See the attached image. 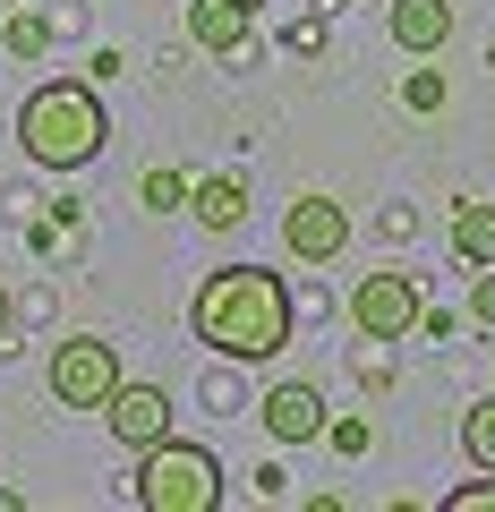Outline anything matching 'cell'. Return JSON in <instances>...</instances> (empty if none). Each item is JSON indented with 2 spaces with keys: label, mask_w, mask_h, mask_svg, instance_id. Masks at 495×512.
I'll return each mask as SVG.
<instances>
[{
  "label": "cell",
  "mask_w": 495,
  "mask_h": 512,
  "mask_svg": "<svg viewBox=\"0 0 495 512\" xmlns=\"http://www.w3.org/2000/svg\"><path fill=\"white\" fill-rule=\"evenodd\" d=\"M291 282L265 274V265H214V274L197 282V299H188V333H197L214 359H239L257 367L274 359L282 342H291Z\"/></svg>",
  "instance_id": "obj_1"
},
{
  "label": "cell",
  "mask_w": 495,
  "mask_h": 512,
  "mask_svg": "<svg viewBox=\"0 0 495 512\" xmlns=\"http://www.w3.org/2000/svg\"><path fill=\"white\" fill-rule=\"evenodd\" d=\"M111 137V111L94 94V77H52L18 103V146L35 171H86Z\"/></svg>",
  "instance_id": "obj_2"
},
{
  "label": "cell",
  "mask_w": 495,
  "mask_h": 512,
  "mask_svg": "<svg viewBox=\"0 0 495 512\" xmlns=\"http://www.w3.org/2000/svg\"><path fill=\"white\" fill-rule=\"evenodd\" d=\"M129 495H137V512H214V504H222V461L205 453V444L163 436V444L137 453Z\"/></svg>",
  "instance_id": "obj_3"
},
{
  "label": "cell",
  "mask_w": 495,
  "mask_h": 512,
  "mask_svg": "<svg viewBox=\"0 0 495 512\" xmlns=\"http://www.w3.org/2000/svg\"><path fill=\"white\" fill-rule=\"evenodd\" d=\"M43 384H52L60 410H103L111 384H120V342H111V333H69V342H52Z\"/></svg>",
  "instance_id": "obj_4"
},
{
  "label": "cell",
  "mask_w": 495,
  "mask_h": 512,
  "mask_svg": "<svg viewBox=\"0 0 495 512\" xmlns=\"http://www.w3.org/2000/svg\"><path fill=\"white\" fill-rule=\"evenodd\" d=\"M419 282L393 274V265H376V274L350 291V325H359V342H402V333H419Z\"/></svg>",
  "instance_id": "obj_5"
},
{
  "label": "cell",
  "mask_w": 495,
  "mask_h": 512,
  "mask_svg": "<svg viewBox=\"0 0 495 512\" xmlns=\"http://www.w3.org/2000/svg\"><path fill=\"white\" fill-rule=\"evenodd\" d=\"M103 419H111V444H129V453H146V444L180 436V410H171V393H163V384H129V376L111 384Z\"/></svg>",
  "instance_id": "obj_6"
},
{
  "label": "cell",
  "mask_w": 495,
  "mask_h": 512,
  "mask_svg": "<svg viewBox=\"0 0 495 512\" xmlns=\"http://www.w3.org/2000/svg\"><path fill=\"white\" fill-rule=\"evenodd\" d=\"M282 239H291L299 265H333V256L350 248V214L333 197H299L291 214H282Z\"/></svg>",
  "instance_id": "obj_7"
},
{
  "label": "cell",
  "mask_w": 495,
  "mask_h": 512,
  "mask_svg": "<svg viewBox=\"0 0 495 512\" xmlns=\"http://www.w3.org/2000/svg\"><path fill=\"white\" fill-rule=\"evenodd\" d=\"M257 427H265L274 444H316V436L333 427V410H325L316 384H274V393L257 402Z\"/></svg>",
  "instance_id": "obj_8"
},
{
  "label": "cell",
  "mask_w": 495,
  "mask_h": 512,
  "mask_svg": "<svg viewBox=\"0 0 495 512\" xmlns=\"http://www.w3.org/2000/svg\"><path fill=\"white\" fill-rule=\"evenodd\" d=\"M385 35H393V52L436 60L444 43H453V0H393V9H385Z\"/></svg>",
  "instance_id": "obj_9"
},
{
  "label": "cell",
  "mask_w": 495,
  "mask_h": 512,
  "mask_svg": "<svg viewBox=\"0 0 495 512\" xmlns=\"http://www.w3.org/2000/svg\"><path fill=\"white\" fill-rule=\"evenodd\" d=\"M248 26H257L248 0H188V43L197 52H248Z\"/></svg>",
  "instance_id": "obj_10"
},
{
  "label": "cell",
  "mask_w": 495,
  "mask_h": 512,
  "mask_svg": "<svg viewBox=\"0 0 495 512\" xmlns=\"http://www.w3.org/2000/svg\"><path fill=\"white\" fill-rule=\"evenodd\" d=\"M188 214H197L205 231H239V222H248V180H231V171L197 180V188H188Z\"/></svg>",
  "instance_id": "obj_11"
},
{
  "label": "cell",
  "mask_w": 495,
  "mask_h": 512,
  "mask_svg": "<svg viewBox=\"0 0 495 512\" xmlns=\"http://www.w3.org/2000/svg\"><path fill=\"white\" fill-rule=\"evenodd\" d=\"M453 256L461 265H495V205H453Z\"/></svg>",
  "instance_id": "obj_12"
},
{
  "label": "cell",
  "mask_w": 495,
  "mask_h": 512,
  "mask_svg": "<svg viewBox=\"0 0 495 512\" xmlns=\"http://www.w3.org/2000/svg\"><path fill=\"white\" fill-rule=\"evenodd\" d=\"M461 453H470V470H495V393L461 410Z\"/></svg>",
  "instance_id": "obj_13"
},
{
  "label": "cell",
  "mask_w": 495,
  "mask_h": 512,
  "mask_svg": "<svg viewBox=\"0 0 495 512\" xmlns=\"http://www.w3.org/2000/svg\"><path fill=\"white\" fill-rule=\"evenodd\" d=\"M0 43H9L18 60H43V52H52V18H35V9H18V18H0Z\"/></svg>",
  "instance_id": "obj_14"
},
{
  "label": "cell",
  "mask_w": 495,
  "mask_h": 512,
  "mask_svg": "<svg viewBox=\"0 0 495 512\" xmlns=\"http://www.w3.org/2000/svg\"><path fill=\"white\" fill-rule=\"evenodd\" d=\"M188 188H197V180H180V171H146V180H137V197H146V214H180Z\"/></svg>",
  "instance_id": "obj_15"
},
{
  "label": "cell",
  "mask_w": 495,
  "mask_h": 512,
  "mask_svg": "<svg viewBox=\"0 0 495 512\" xmlns=\"http://www.w3.org/2000/svg\"><path fill=\"white\" fill-rule=\"evenodd\" d=\"M402 103L410 111H444V69H410L402 77Z\"/></svg>",
  "instance_id": "obj_16"
},
{
  "label": "cell",
  "mask_w": 495,
  "mask_h": 512,
  "mask_svg": "<svg viewBox=\"0 0 495 512\" xmlns=\"http://www.w3.org/2000/svg\"><path fill=\"white\" fill-rule=\"evenodd\" d=\"M470 325L495 333V265H478V274H470Z\"/></svg>",
  "instance_id": "obj_17"
},
{
  "label": "cell",
  "mask_w": 495,
  "mask_h": 512,
  "mask_svg": "<svg viewBox=\"0 0 495 512\" xmlns=\"http://www.w3.org/2000/svg\"><path fill=\"white\" fill-rule=\"evenodd\" d=\"M444 512H495V470L470 478V487H453V495H444Z\"/></svg>",
  "instance_id": "obj_18"
},
{
  "label": "cell",
  "mask_w": 495,
  "mask_h": 512,
  "mask_svg": "<svg viewBox=\"0 0 495 512\" xmlns=\"http://www.w3.org/2000/svg\"><path fill=\"white\" fill-rule=\"evenodd\" d=\"M325 436H333V444H342V453H367V427H359V419H333V427H325Z\"/></svg>",
  "instance_id": "obj_19"
},
{
  "label": "cell",
  "mask_w": 495,
  "mask_h": 512,
  "mask_svg": "<svg viewBox=\"0 0 495 512\" xmlns=\"http://www.w3.org/2000/svg\"><path fill=\"white\" fill-rule=\"evenodd\" d=\"M9 325H18V299H9V291H0V342H9Z\"/></svg>",
  "instance_id": "obj_20"
},
{
  "label": "cell",
  "mask_w": 495,
  "mask_h": 512,
  "mask_svg": "<svg viewBox=\"0 0 495 512\" xmlns=\"http://www.w3.org/2000/svg\"><path fill=\"white\" fill-rule=\"evenodd\" d=\"M0 18H9V0H0Z\"/></svg>",
  "instance_id": "obj_21"
},
{
  "label": "cell",
  "mask_w": 495,
  "mask_h": 512,
  "mask_svg": "<svg viewBox=\"0 0 495 512\" xmlns=\"http://www.w3.org/2000/svg\"><path fill=\"white\" fill-rule=\"evenodd\" d=\"M248 9H265V0H248Z\"/></svg>",
  "instance_id": "obj_22"
}]
</instances>
